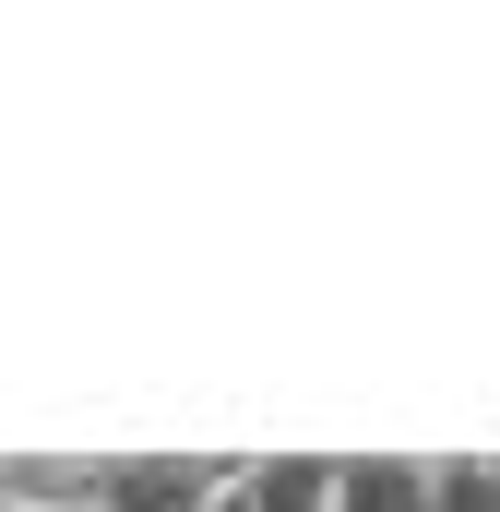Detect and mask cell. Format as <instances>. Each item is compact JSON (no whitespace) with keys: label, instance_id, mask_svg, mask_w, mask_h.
<instances>
[{"label":"cell","instance_id":"cell-1","mask_svg":"<svg viewBox=\"0 0 500 512\" xmlns=\"http://www.w3.org/2000/svg\"><path fill=\"white\" fill-rule=\"evenodd\" d=\"M239 477L250 465H227V453H108L96 465V512H203Z\"/></svg>","mask_w":500,"mask_h":512},{"label":"cell","instance_id":"cell-2","mask_svg":"<svg viewBox=\"0 0 500 512\" xmlns=\"http://www.w3.org/2000/svg\"><path fill=\"white\" fill-rule=\"evenodd\" d=\"M334 512H441V477L405 453H358V465H334Z\"/></svg>","mask_w":500,"mask_h":512},{"label":"cell","instance_id":"cell-3","mask_svg":"<svg viewBox=\"0 0 500 512\" xmlns=\"http://www.w3.org/2000/svg\"><path fill=\"white\" fill-rule=\"evenodd\" d=\"M250 512H334V453H262Z\"/></svg>","mask_w":500,"mask_h":512},{"label":"cell","instance_id":"cell-4","mask_svg":"<svg viewBox=\"0 0 500 512\" xmlns=\"http://www.w3.org/2000/svg\"><path fill=\"white\" fill-rule=\"evenodd\" d=\"M441 477V512H500V465H429Z\"/></svg>","mask_w":500,"mask_h":512},{"label":"cell","instance_id":"cell-5","mask_svg":"<svg viewBox=\"0 0 500 512\" xmlns=\"http://www.w3.org/2000/svg\"><path fill=\"white\" fill-rule=\"evenodd\" d=\"M203 512H250V477H239V489H227V501H203Z\"/></svg>","mask_w":500,"mask_h":512}]
</instances>
